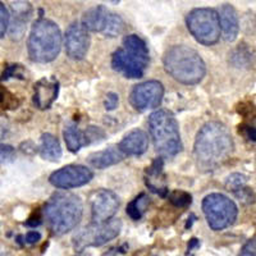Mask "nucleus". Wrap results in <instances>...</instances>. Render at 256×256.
<instances>
[{"mask_svg":"<svg viewBox=\"0 0 256 256\" xmlns=\"http://www.w3.org/2000/svg\"><path fill=\"white\" fill-rule=\"evenodd\" d=\"M81 24L91 32H98L106 38H116L124 31L126 24L122 17L102 6H94L84 13Z\"/></svg>","mask_w":256,"mask_h":256,"instance_id":"obj_10","label":"nucleus"},{"mask_svg":"<svg viewBox=\"0 0 256 256\" xmlns=\"http://www.w3.org/2000/svg\"><path fill=\"white\" fill-rule=\"evenodd\" d=\"M166 177L164 174V162L162 158H156L152 166L146 169L145 184L146 187L152 192L159 195L160 198H166L168 195V186H166Z\"/></svg>","mask_w":256,"mask_h":256,"instance_id":"obj_17","label":"nucleus"},{"mask_svg":"<svg viewBox=\"0 0 256 256\" xmlns=\"http://www.w3.org/2000/svg\"><path fill=\"white\" fill-rule=\"evenodd\" d=\"M104 2H108V3H110V4H118L120 0H104Z\"/></svg>","mask_w":256,"mask_h":256,"instance_id":"obj_39","label":"nucleus"},{"mask_svg":"<svg viewBox=\"0 0 256 256\" xmlns=\"http://www.w3.org/2000/svg\"><path fill=\"white\" fill-rule=\"evenodd\" d=\"M234 148L230 131L220 122H208L200 128L194 145L198 170L212 172L230 160Z\"/></svg>","mask_w":256,"mask_h":256,"instance_id":"obj_1","label":"nucleus"},{"mask_svg":"<svg viewBox=\"0 0 256 256\" xmlns=\"http://www.w3.org/2000/svg\"><path fill=\"white\" fill-rule=\"evenodd\" d=\"M62 32L58 24L40 18L32 24L27 42L28 56L36 63H50L58 58L62 49Z\"/></svg>","mask_w":256,"mask_h":256,"instance_id":"obj_4","label":"nucleus"},{"mask_svg":"<svg viewBox=\"0 0 256 256\" xmlns=\"http://www.w3.org/2000/svg\"><path fill=\"white\" fill-rule=\"evenodd\" d=\"M202 212L212 230H223L232 226L238 216L234 201L223 194H210L202 200Z\"/></svg>","mask_w":256,"mask_h":256,"instance_id":"obj_8","label":"nucleus"},{"mask_svg":"<svg viewBox=\"0 0 256 256\" xmlns=\"http://www.w3.org/2000/svg\"><path fill=\"white\" fill-rule=\"evenodd\" d=\"M219 24H220V35L228 42H233L238 36L240 20L237 10L230 4H224L218 12Z\"/></svg>","mask_w":256,"mask_h":256,"instance_id":"obj_18","label":"nucleus"},{"mask_svg":"<svg viewBox=\"0 0 256 256\" xmlns=\"http://www.w3.org/2000/svg\"><path fill=\"white\" fill-rule=\"evenodd\" d=\"M0 256H12L10 251L4 246V244H0Z\"/></svg>","mask_w":256,"mask_h":256,"instance_id":"obj_38","label":"nucleus"},{"mask_svg":"<svg viewBox=\"0 0 256 256\" xmlns=\"http://www.w3.org/2000/svg\"><path fill=\"white\" fill-rule=\"evenodd\" d=\"M59 95V81L54 77H42L34 86V104L40 110H46Z\"/></svg>","mask_w":256,"mask_h":256,"instance_id":"obj_15","label":"nucleus"},{"mask_svg":"<svg viewBox=\"0 0 256 256\" xmlns=\"http://www.w3.org/2000/svg\"><path fill=\"white\" fill-rule=\"evenodd\" d=\"M240 132H241L242 136H244L246 140L251 141V142H255L256 131H255V127H254V126L241 124L240 126Z\"/></svg>","mask_w":256,"mask_h":256,"instance_id":"obj_31","label":"nucleus"},{"mask_svg":"<svg viewBox=\"0 0 256 256\" xmlns=\"http://www.w3.org/2000/svg\"><path fill=\"white\" fill-rule=\"evenodd\" d=\"M42 223V216H41L40 212H34L26 222H24V226L27 227H38L40 224Z\"/></svg>","mask_w":256,"mask_h":256,"instance_id":"obj_34","label":"nucleus"},{"mask_svg":"<svg viewBox=\"0 0 256 256\" xmlns=\"http://www.w3.org/2000/svg\"><path fill=\"white\" fill-rule=\"evenodd\" d=\"M169 201H170V204L174 205L176 208H187L188 205H191L192 196L186 191L176 190V191L170 192V195H169Z\"/></svg>","mask_w":256,"mask_h":256,"instance_id":"obj_24","label":"nucleus"},{"mask_svg":"<svg viewBox=\"0 0 256 256\" xmlns=\"http://www.w3.org/2000/svg\"><path fill=\"white\" fill-rule=\"evenodd\" d=\"M123 158H124V155L120 152V148L110 146V148H104L102 152H96L88 155V162L92 168L105 169L122 162Z\"/></svg>","mask_w":256,"mask_h":256,"instance_id":"obj_20","label":"nucleus"},{"mask_svg":"<svg viewBox=\"0 0 256 256\" xmlns=\"http://www.w3.org/2000/svg\"><path fill=\"white\" fill-rule=\"evenodd\" d=\"M164 98V86L156 80L141 82L132 88L130 94V102L132 108L138 112L158 108Z\"/></svg>","mask_w":256,"mask_h":256,"instance_id":"obj_11","label":"nucleus"},{"mask_svg":"<svg viewBox=\"0 0 256 256\" xmlns=\"http://www.w3.org/2000/svg\"><path fill=\"white\" fill-rule=\"evenodd\" d=\"M24 68L22 66H18V64H12V66H8L6 70H4L3 73V80H9L12 78V77H20V78H24Z\"/></svg>","mask_w":256,"mask_h":256,"instance_id":"obj_29","label":"nucleus"},{"mask_svg":"<svg viewBox=\"0 0 256 256\" xmlns=\"http://www.w3.org/2000/svg\"><path fill=\"white\" fill-rule=\"evenodd\" d=\"M63 136L64 141H66V145H67V148L70 152H80L84 146L88 145L86 132L82 131L81 128L77 127L76 124L66 126Z\"/></svg>","mask_w":256,"mask_h":256,"instance_id":"obj_22","label":"nucleus"},{"mask_svg":"<svg viewBox=\"0 0 256 256\" xmlns=\"http://www.w3.org/2000/svg\"><path fill=\"white\" fill-rule=\"evenodd\" d=\"M186 24L198 42L206 46L216 45L220 38L219 16L212 8H196L188 13Z\"/></svg>","mask_w":256,"mask_h":256,"instance_id":"obj_7","label":"nucleus"},{"mask_svg":"<svg viewBox=\"0 0 256 256\" xmlns=\"http://www.w3.org/2000/svg\"><path fill=\"white\" fill-rule=\"evenodd\" d=\"M14 148L10 145H0V164L8 163L14 158Z\"/></svg>","mask_w":256,"mask_h":256,"instance_id":"obj_30","label":"nucleus"},{"mask_svg":"<svg viewBox=\"0 0 256 256\" xmlns=\"http://www.w3.org/2000/svg\"><path fill=\"white\" fill-rule=\"evenodd\" d=\"M148 131L154 148L162 156H176L182 150L180 127L170 112L159 109L148 118Z\"/></svg>","mask_w":256,"mask_h":256,"instance_id":"obj_6","label":"nucleus"},{"mask_svg":"<svg viewBox=\"0 0 256 256\" xmlns=\"http://www.w3.org/2000/svg\"><path fill=\"white\" fill-rule=\"evenodd\" d=\"M148 148V136L142 130H132L128 132L118 145L120 152L128 156H138L146 152Z\"/></svg>","mask_w":256,"mask_h":256,"instance_id":"obj_19","label":"nucleus"},{"mask_svg":"<svg viewBox=\"0 0 256 256\" xmlns=\"http://www.w3.org/2000/svg\"><path fill=\"white\" fill-rule=\"evenodd\" d=\"M9 131V122L6 116H0V140H3Z\"/></svg>","mask_w":256,"mask_h":256,"instance_id":"obj_36","label":"nucleus"},{"mask_svg":"<svg viewBox=\"0 0 256 256\" xmlns=\"http://www.w3.org/2000/svg\"><path fill=\"white\" fill-rule=\"evenodd\" d=\"M90 34L81 24L73 22L64 36L66 52L73 60H82L90 49Z\"/></svg>","mask_w":256,"mask_h":256,"instance_id":"obj_14","label":"nucleus"},{"mask_svg":"<svg viewBox=\"0 0 256 256\" xmlns=\"http://www.w3.org/2000/svg\"><path fill=\"white\" fill-rule=\"evenodd\" d=\"M40 156L48 162H58L62 158V148L58 138L52 134H44L40 138L38 146Z\"/></svg>","mask_w":256,"mask_h":256,"instance_id":"obj_21","label":"nucleus"},{"mask_svg":"<svg viewBox=\"0 0 256 256\" xmlns=\"http://www.w3.org/2000/svg\"><path fill=\"white\" fill-rule=\"evenodd\" d=\"M12 22H10V36L12 38H22L24 31H26L27 24L31 20L32 12V6L28 2H24V0H17V2H13L12 6Z\"/></svg>","mask_w":256,"mask_h":256,"instance_id":"obj_16","label":"nucleus"},{"mask_svg":"<svg viewBox=\"0 0 256 256\" xmlns=\"http://www.w3.org/2000/svg\"><path fill=\"white\" fill-rule=\"evenodd\" d=\"M118 102H120V96L116 92H108L106 98H105V109L106 110H114V109L118 106Z\"/></svg>","mask_w":256,"mask_h":256,"instance_id":"obj_33","label":"nucleus"},{"mask_svg":"<svg viewBox=\"0 0 256 256\" xmlns=\"http://www.w3.org/2000/svg\"><path fill=\"white\" fill-rule=\"evenodd\" d=\"M150 62L148 48L140 36L128 35L123 38L122 48L112 56V67L126 78H141Z\"/></svg>","mask_w":256,"mask_h":256,"instance_id":"obj_5","label":"nucleus"},{"mask_svg":"<svg viewBox=\"0 0 256 256\" xmlns=\"http://www.w3.org/2000/svg\"><path fill=\"white\" fill-rule=\"evenodd\" d=\"M164 70L180 84H198L206 74V64L201 56L186 45L169 48L163 58Z\"/></svg>","mask_w":256,"mask_h":256,"instance_id":"obj_3","label":"nucleus"},{"mask_svg":"<svg viewBox=\"0 0 256 256\" xmlns=\"http://www.w3.org/2000/svg\"><path fill=\"white\" fill-rule=\"evenodd\" d=\"M246 182H248V177L241 173H233L230 177L226 180V188L228 191H232L233 194L238 192L240 190L246 187Z\"/></svg>","mask_w":256,"mask_h":256,"instance_id":"obj_23","label":"nucleus"},{"mask_svg":"<svg viewBox=\"0 0 256 256\" xmlns=\"http://www.w3.org/2000/svg\"><path fill=\"white\" fill-rule=\"evenodd\" d=\"M238 256H256L255 237L248 240V241L244 244V248H241V252H240Z\"/></svg>","mask_w":256,"mask_h":256,"instance_id":"obj_32","label":"nucleus"},{"mask_svg":"<svg viewBox=\"0 0 256 256\" xmlns=\"http://www.w3.org/2000/svg\"><path fill=\"white\" fill-rule=\"evenodd\" d=\"M122 230V222L120 219H110L104 223H92L82 228L73 237V248L82 252L88 248H99L120 236Z\"/></svg>","mask_w":256,"mask_h":256,"instance_id":"obj_9","label":"nucleus"},{"mask_svg":"<svg viewBox=\"0 0 256 256\" xmlns=\"http://www.w3.org/2000/svg\"><path fill=\"white\" fill-rule=\"evenodd\" d=\"M9 20H10V17H9L8 9L0 2V38H3L6 35V30L9 27Z\"/></svg>","mask_w":256,"mask_h":256,"instance_id":"obj_28","label":"nucleus"},{"mask_svg":"<svg viewBox=\"0 0 256 256\" xmlns=\"http://www.w3.org/2000/svg\"><path fill=\"white\" fill-rule=\"evenodd\" d=\"M251 62V54L248 50H246L244 48H242L240 45L238 49L236 52H233L232 56V63L236 66V67L241 68V67H248V64Z\"/></svg>","mask_w":256,"mask_h":256,"instance_id":"obj_26","label":"nucleus"},{"mask_svg":"<svg viewBox=\"0 0 256 256\" xmlns=\"http://www.w3.org/2000/svg\"><path fill=\"white\" fill-rule=\"evenodd\" d=\"M145 198V194H141L137 198H134V200L127 205V216L132 219V220H140L142 218V208L140 206L141 201Z\"/></svg>","mask_w":256,"mask_h":256,"instance_id":"obj_25","label":"nucleus"},{"mask_svg":"<svg viewBox=\"0 0 256 256\" xmlns=\"http://www.w3.org/2000/svg\"><path fill=\"white\" fill-rule=\"evenodd\" d=\"M18 105L17 98L6 88L0 86V108L14 109Z\"/></svg>","mask_w":256,"mask_h":256,"instance_id":"obj_27","label":"nucleus"},{"mask_svg":"<svg viewBox=\"0 0 256 256\" xmlns=\"http://www.w3.org/2000/svg\"><path fill=\"white\" fill-rule=\"evenodd\" d=\"M40 240H41V234L38 232H36V230H30L26 236H24V241L30 244H36V242H38Z\"/></svg>","mask_w":256,"mask_h":256,"instance_id":"obj_35","label":"nucleus"},{"mask_svg":"<svg viewBox=\"0 0 256 256\" xmlns=\"http://www.w3.org/2000/svg\"><path fill=\"white\" fill-rule=\"evenodd\" d=\"M94 178V173L90 168L80 164H70L52 172L49 177V182L60 190H70L88 184Z\"/></svg>","mask_w":256,"mask_h":256,"instance_id":"obj_12","label":"nucleus"},{"mask_svg":"<svg viewBox=\"0 0 256 256\" xmlns=\"http://www.w3.org/2000/svg\"><path fill=\"white\" fill-rule=\"evenodd\" d=\"M49 228L54 234L62 236L78 226L84 214V205L80 196L70 192H56L42 210Z\"/></svg>","mask_w":256,"mask_h":256,"instance_id":"obj_2","label":"nucleus"},{"mask_svg":"<svg viewBox=\"0 0 256 256\" xmlns=\"http://www.w3.org/2000/svg\"><path fill=\"white\" fill-rule=\"evenodd\" d=\"M198 246V238H192L190 240V244H188V248H187V251H192L195 248Z\"/></svg>","mask_w":256,"mask_h":256,"instance_id":"obj_37","label":"nucleus"},{"mask_svg":"<svg viewBox=\"0 0 256 256\" xmlns=\"http://www.w3.org/2000/svg\"><path fill=\"white\" fill-rule=\"evenodd\" d=\"M120 209V198L110 190H99L91 198L92 223H104L116 216Z\"/></svg>","mask_w":256,"mask_h":256,"instance_id":"obj_13","label":"nucleus"}]
</instances>
